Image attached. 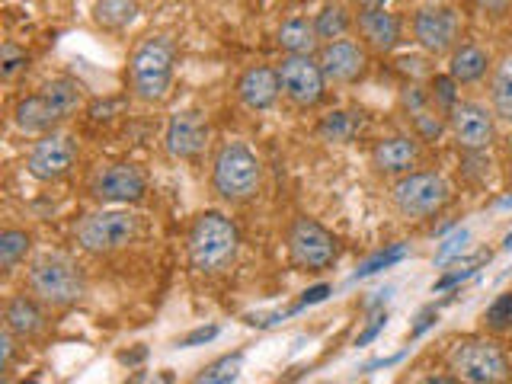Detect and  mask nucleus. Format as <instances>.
<instances>
[{"label":"nucleus","instance_id":"obj_1","mask_svg":"<svg viewBox=\"0 0 512 384\" xmlns=\"http://www.w3.org/2000/svg\"><path fill=\"white\" fill-rule=\"evenodd\" d=\"M84 106V87L74 77H55L48 84L16 103L13 119L26 135H52V128Z\"/></svg>","mask_w":512,"mask_h":384},{"label":"nucleus","instance_id":"obj_2","mask_svg":"<svg viewBox=\"0 0 512 384\" xmlns=\"http://www.w3.org/2000/svg\"><path fill=\"white\" fill-rule=\"evenodd\" d=\"M240 234L231 218L221 212H202L189 228V260L199 272H221L234 263Z\"/></svg>","mask_w":512,"mask_h":384},{"label":"nucleus","instance_id":"obj_3","mask_svg":"<svg viewBox=\"0 0 512 384\" xmlns=\"http://www.w3.org/2000/svg\"><path fill=\"white\" fill-rule=\"evenodd\" d=\"M29 292L45 308H71L84 298L87 282L74 260L61 253H45L29 269Z\"/></svg>","mask_w":512,"mask_h":384},{"label":"nucleus","instance_id":"obj_4","mask_svg":"<svg viewBox=\"0 0 512 384\" xmlns=\"http://www.w3.org/2000/svg\"><path fill=\"white\" fill-rule=\"evenodd\" d=\"M173 61L176 48L167 36H151L144 39L128 61V84L132 93L144 103H160L170 90L173 80Z\"/></svg>","mask_w":512,"mask_h":384},{"label":"nucleus","instance_id":"obj_5","mask_svg":"<svg viewBox=\"0 0 512 384\" xmlns=\"http://www.w3.org/2000/svg\"><path fill=\"white\" fill-rule=\"evenodd\" d=\"M448 372L464 384H506L512 365L500 343L468 336L448 349Z\"/></svg>","mask_w":512,"mask_h":384},{"label":"nucleus","instance_id":"obj_6","mask_svg":"<svg viewBox=\"0 0 512 384\" xmlns=\"http://www.w3.org/2000/svg\"><path fill=\"white\" fill-rule=\"evenodd\" d=\"M263 167L247 144L231 141L215 154L212 167V186L224 202H247L260 192Z\"/></svg>","mask_w":512,"mask_h":384},{"label":"nucleus","instance_id":"obj_7","mask_svg":"<svg viewBox=\"0 0 512 384\" xmlns=\"http://www.w3.org/2000/svg\"><path fill=\"white\" fill-rule=\"evenodd\" d=\"M74 234L90 253H116L138 237V218L132 212H93L77 224Z\"/></svg>","mask_w":512,"mask_h":384},{"label":"nucleus","instance_id":"obj_8","mask_svg":"<svg viewBox=\"0 0 512 384\" xmlns=\"http://www.w3.org/2000/svg\"><path fill=\"white\" fill-rule=\"evenodd\" d=\"M448 183L439 173H407L391 189L394 208L404 218H429L448 202Z\"/></svg>","mask_w":512,"mask_h":384},{"label":"nucleus","instance_id":"obj_9","mask_svg":"<svg viewBox=\"0 0 512 384\" xmlns=\"http://www.w3.org/2000/svg\"><path fill=\"white\" fill-rule=\"evenodd\" d=\"M336 253H340L336 237L314 218H298L292 224V231H288V256H292V263L298 269L308 272L327 269L336 263Z\"/></svg>","mask_w":512,"mask_h":384},{"label":"nucleus","instance_id":"obj_10","mask_svg":"<svg viewBox=\"0 0 512 384\" xmlns=\"http://www.w3.org/2000/svg\"><path fill=\"white\" fill-rule=\"evenodd\" d=\"M279 84L288 100L301 109L317 106L327 93V77L314 55H285L279 64Z\"/></svg>","mask_w":512,"mask_h":384},{"label":"nucleus","instance_id":"obj_11","mask_svg":"<svg viewBox=\"0 0 512 384\" xmlns=\"http://www.w3.org/2000/svg\"><path fill=\"white\" fill-rule=\"evenodd\" d=\"M77 160V148L68 135H42V141L32 144V151L26 157L29 176H36L39 183H58L71 173Z\"/></svg>","mask_w":512,"mask_h":384},{"label":"nucleus","instance_id":"obj_12","mask_svg":"<svg viewBox=\"0 0 512 384\" xmlns=\"http://www.w3.org/2000/svg\"><path fill=\"white\" fill-rule=\"evenodd\" d=\"M144 192H148V180L135 164H109L90 180V196L96 202L128 205L144 199Z\"/></svg>","mask_w":512,"mask_h":384},{"label":"nucleus","instance_id":"obj_13","mask_svg":"<svg viewBox=\"0 0 512 384\" xmlns=\"http://www.w3.org/2000/svg\"><path fill=\"white\" fill-rule=\"evenodd\" d=\"M458 13L452 7H423L420 13L413 16V36L420 42L429 55H445V52H455L458 45Z\"/></svg>","mask_w":512,"mask_h":384},{"label":"nucleus","instance_id":"obj_14","mask_svg":"<svg viewBox=\"0 0 512 384\" xmlns=\"http://www.w3.org/2000/svg\"><path fill=\"white\" fill-rule=\"evenodd\" d=\"M493 112L480 103H458L452 112H448V125H452V135L458 141L461 151H487L490 141L496 135V125H493Z\"/></svg>","mask_w":512,"mask_h":384},{"label":"nucleus","instance_id":"obj_15","mask_svg":"<svg viewBox=\"0 0 512 384\" xmlns=\"http://www.w3.org/2000/svg\"><path fill=\"white\" fill-rule=\"evenodd\" d=\"M320 71H324L327 84H352L365 74V45L352 42V39H336V42H324L317 52Z\"/></svg>","mask_w":512,"mask_h":384},{"label":"nucleus","instance_id":"obj_16","mask_svg":"<svg viewBox=\"0 0 512 384\" xmlns=\"http://www.w3.org/2000/svg\"><path fill=\"white\" fill-rule=\"evenodd\" d=\"M205 141H208V119L196 109H186V112H176L167 125V151L180 160H192L205 151Z\"/></svg>","mask_w":512,"mask_h":384},{"label":"nucleus","instance_id":"obj_17","mask_svg":"<svg viewBox=\"0 0 512 384\" xmlns=\"http://www.w3.org/2000/svg\"><path fill=\"white\" fill-rule=\"evenodd\" d=\"M282 93V84H279V68H266V64H256V68H247L237 80V96L240 103L247 109L260 112V109H269L276 106Z\"/></svg>","mask_w":512,"mask_h":384},{"label":"nucleus","instance_id":"obj_18","mask_svg":"<svg viewBox=\"0 0 512 384\" xmlns=\"http://www.w3.org/2000/svg\"><path fill=\"white\" fill-rule=\"evenodd\" d=\"M416 160H420V141L410 138V135L384 138L375 144V151H372V164L381 173H413Z\"/></svg>","mask_w":512,"mask_h":384},{"label":"nucleus","instance_id":"obj_19","mask_svg":"<svg viewBox=\"0 0 512 384\" xmlns=\"http://www.w3.org/2000/svg\"><path fill=\"white\" fill-rule=\"evenodd\" d=\"M359 36L368 48H375V52H391L400 39V20L394 13H388L384 7H375V10H362L359 13Z\"/></svg>","mask_w":512,"mask_h":384},{"label":"nucleus","instance_id":"obj_20","mask_svg":"<svg viewBox=\"0 0 512 384\" xmlns=\"http://www.w3.org/2000/svg\"><path fill=\"white\" fill-rule=\"evenodd\" d=\"M404 106L410 112V119L416 125V132L423 138H439L442 128H445V119H442V109L432 103L429 90H420V87H410L404 93Z\"/></svg>","mask_w":512,"mask_h":384},{"label":"nucleus","instance_id":"obj_21","mask_svg":"<svg viewBox=\"0 0 512 384\" xmlns=\"http://www.w3.org/2000/svg\"><path fill=\"white\" fill-rule=\"evenodd\" d=\"M45 327V317L36 298H26V295H16L7 301V311H4V330H10L13 336L20 340H29Z\"/></svg>","mask_w":512,"mask_h":384},{"label":"nucleus","instance_id":"obj_22","mask_svg":"<svg viewBox=\"0 0 512 384\" xmlns=\"http://www.w3.org/2000/svg\"><path fill=\"white\" fill-rule=\"evenodd\" d=\"M279 48L285 55H314L317 52V29L314 20H304V16H292L279 26Z\"/></svg>","mask_w":512,"mask_h":384},{"label":"nucleus","instance_id":"obj_23","mask_svg":"<svg viewBox=\"0 0 512 384\" xmlns=\"http://www.w3.org/2000/svg\"><path fill=\"white\" fill-rule=\"evenodd\" d=\"M487 52L477 45H461L452 52V64H448V74H452L458 84H474V80H480L487 74Z\"/></svg>","mask_w":512,"mask_h":384},{"label":"nucleus","instance_id":"obj_24","mask_svg":"<svg viewBox=\"0 0 512 384\" xmlns=\"http://www.w3.org/2000/svg\"><path fill=\"white\" fill-rule=\"evenodd\" d=\"M138 13H141L138 0H96V4H93V23L109 29V32H119L125 26H132Z\"/></svg>","mask_w":512,"mask_h":384},{"label":"nucleus","instance_id":"obj_25","mask_svg":"<svg viewBox=\"0 0 512 384\" xmlns=\"http://www.w3.org/2000/svg\"><path fill=\"white\" fill-rule=\"evenodd\" d=\"M314 29H317V39L320 42H336V39H346V32L352 29V16L343 4H327L314 16Z\"/></svg>","mask_w":512,"mask_h":384},{"label":"nucleus","instance_id":"obj_26","mask_svg":"<svg viewBox=\"0 0 512 384\" xmlns=\"http://www.w3.org/2000/svg\"><path fill=\"white\" fill-rule=\"evenodd\" d=\"M490 100H493V116L512 125V58H506L496 68L490 84Z\"/></svg>","mask_w":512,"mask_h":384},{"label":"nucleus","instance_id":"obj_27","mask_svg":"<svg viewBox=\"0 0 512 384\" xmlns=\"http://www.w3.org/2000/svg\"><path fill=\"white\" fill-rule=\"evenodd\" d=\"M29 247H32V237L26 231L10 228V231L0 234V269L10 272L29 253Z\"/></svg>","mask_w":512,"mask_h":384},{"label":"nucleus","instance_id":"obj_28","mask_svg":"<svg viewBox=\"0 0 512 384\" xmlns=\"http://www.w3.org/2000/svg\"><path fill=\"white\" fill-rule=\"evenodd\" d=\"M240 365H244V352H231V356H221L218 362H212L208 368H202V375L196 378V384H218V381H237Z\"/></svg>","mask_w":512,"mask_h":384},{"label":"nucleus","instance_id":"obj_29","mask_svg":"<svg viewBox=\"0 0 512 384\" xmlns=\"http://www.w3.org/2000/svg\"><path fill=\"white\" fill-rule=\"evenodd\" d=\"M407 256V244H394V247H388V250H381V253H375L372 260H365L359 269H356V276L352 279H368V276H375V272H381V269H388V266H394V263H400Z\"/></svg>","mask_w":512,"mask_h":384},{"label":"nucleus","instance_id":"obj_30","mask_svg":"<svg viewBox=\"0 0 512 384\" xmlns=\"http://www.w3.org/2000/svg\"><path fill=\"white\" fill-rule=\"evenodd\" d=\"M455 84L458 80L452 74H436L429 80V96H432V103H436L442 112H452L458 106V93H455Z\"/></svg>","mask_w":512,"mask_h":384},{"label":"nucleus","instance_id":"obj_31","mask_svg":"<svg viewBox=\"0 0 512 384\" xmlns=\"http://www.w3.org/2000/svg\"><path fill=\"white\" fill-rule=\"evenodd\" d=\"M484 320H487V330L493 333H506L512 327V292L500 295L490 308L484 311Z\"/></svg>","mask_w":512,"mask_h":384},{"label":"nucleus","instance_id":"obj_32","mask_svg":"<svg viewBox=\"0 0 512 384\" xmlns=\"http://www.w3.org/2000/svg\"><path fill=\"white\" fill-rule=\"evenodd\" d=\"M356 132V122L349 119V112H330V116L320 122V135L327 141H349Z\"/></svg>","mask_w":512,"mask_h":384},{"label":"nucleus","instance_id":"obj_33","mask_svg":"<svg viewBox=\"0 0 512 384\" xmlns=\"http://www.w3.org/2000/svg\"><path fill=\"white\" fill-rule=\"evenodd\" d=\"M29 64V55L23 52L16 42H4V48H0V77L4 80H13L16 74H20L23 68Z\"/></svg>","mask_w":512,"mask_h":384},{"label":"nucleus","instance_id":"obj_34","mask_svg":"<svg viewBox=\"0 0 512 384\" xmlns=\"http://www.w3.org/2000/svg\"><path fill=\"white\" fill-rule=\"evenodd\" d=\"M484 260V256H477V260H468V263H458L455 266V272H448V276H442L436 285H432V292H445V288H452V285H458V282H464V279H471L474 276V266Z\"/></svg>","mask_w":512,"mask_h":384},{"label":"nucleus","instance_id":"obj_35","mask_svg":"<svg viewBox=\"0 0 512 384\" xmlns=\"http://www.w3.org/2000/svg\"><path fill=\"white\" fill-rule=\"evenodd\" d=\"M218 333H221V327L218 324H208V327H199V330H192V333H186L180 343V349H192V346H205V343H212V340H218Z\"/></svg>","mask_w":512,"mask_h":384},{"label":"nucleus","instance_id":"obj_36","mask_svg":"<svg viewBox=\"0 0 512 384\" xmlns=\"http://www.w3.org/2000/svg\"><path fill=\"white\" fill-rule=\"evenodd\" d=\"M464 244H468V231H455L452 237H448L445 240V244L436 250V263L442 266V263H448V260H452V253H458V250H464Z\"/></svg>","mask_w":512,"mask_h":384},{"label":"nucleus","instance_id":"obj_37","mask_svg":"<svg viewBox=\"0 0 512 384\" xmlns=\"http://www.w3.org/2000/svg\"><path fill=\"white\" fill-rule=\"evenodd\" d=\"M384 324H388V311H375L372 320H368V327L356 336V346H368V343H372L375 336L384 330Z\"/></svg>","mask_w":512,"mask_h":384},{"label":"nucleus","instance_id":"obj_38","mask_svg":"<svg viewBox=\"0 0 512 384\" xmlns=\"http://www.w3.org/2000/svg\"><path fill=\"white\" fill-rule=\"evenodd\" d=\"M327 295H330V285H314V288H308V292L301 295V301H298L288 314H298V311H304V308H311V304H320Z\"/></svg>","mask_w":512,"mask_h":384},{"label":"nucleus","instance_id":"obj_39","mask_svg":"<svg viewBox=\"0 0 512 384\" xmlns=\"http://www.w3.org/2000/svg\"><path fill=\"white\" fill-rule=\"evenodd\" d=\"M436 317H439V314H436V308H426L420 317H416V327L410 330V340H420V336H423L432 324H436Z\"/></svg>","mask_w":512,"mask_h":384},{"label":"nucleus","instance_id":"obj_40","mask_svg":"<svg viewBox=\"0 0 512 384\" xmlns=\"http://www.w3.org/2000/svg\"><path fill=\"white\" fill-rule=\"evenodd\" d=\"M122 365H141L144 359H148V346H135V349H122L116 356Z\"/></svg>","mask_w":512,"mask_h":384},{"label":"nucleus","instance_id":"obj_41","mask_svg":"<svg viewBox=\"0 0 512 384\" xmlns=\"http://www.w3.org/2000/svg\"><path fill=\"white\" fill-rule=\"evenodd\" d=\"M480 7H484L487 13H506L512 0H477Z\"/></svg>","mask_w":512,"mask_h":384},{"label":"nucleus","instance_id":"obj_42","mask_svg":"<svg viewBox=\"0 0 512 384\" xmlns=\"http://www.w3.org/2000/svg\"><path fill=\"white\" fill-rule=\"evenodd\" d=\"M420 384H458L455 378H445V375H432V378H423Z\"/></svg>","mask_w":512,"mask_h":384},{"label":"nucleus","instance_id":"obj_43","mask_svg":"<svg viewBox=\"0 0 512 384\" xmlns=\"http://www.w3.org/2000/svg\"><path fill=\"white\" fill-rule=\"evenodd\" d=\"M356 7H362V10H375V7H381L384 0H352Z\"/></svg>","mask_w":512,"mask_h":384},{"label":"nucleus","instance_id":"obj_44","mask_svg":"<svg viewBox=\"0 0 512 384\" xmlns=\"http://www.w3.org/2000/svg\"><path fill=\"white\" fill-rule=\"evenodd\" d=\"M151 384H173V372H160Z\"/></svg>","mask_w":512,"mask_h":384},{"label":"nucleus","instance_id":"obj_45","mask_svg":"<svg viewBox=\"0 0 512 384\" xmlns=\"http://www.w3.org/2000/svg\"><path fill=\"white\" fill-rule=\"evenodd\" d=\"M144 381V372H135V378L132 381H125V384H141Z\"/></svg>","mask_w":512,"mask_h":384},{"label":"nucleus","instance_id":"obj_46","mask_svg":"<svg viewBox=\"0 0 512 384\" xmlns=\"http://www.w3.org/2000/svg\"><path fill=\"white\" fill-rule=\"evenodd\" d=\"M503 247H506V250H512V231H509V234L503 237Z\"/></svg>","mask_w":512,"mask_h":384},{"label":"nucleus","instance_id":"obj_47","mask_svg":"<svg viewBox=\"0 0 512 384\" xmlns=\"http://www.w3.org/2000/svg\"><path fill=\"white\" fill-rule=\"evenodd\" d=\"M23 384H39V381H32V378H29V381H23Z\"/></svg>","mask_w":512,"mask_h":384},{"label":"nucleus","instance_id":"obj_48","mask_svg":"<svg viewBox=\"0 0 512 384\" xmlns=\"http://www.w3.org/2000/svg\"><path fill=\"white\" fill-rule=\"evenodd\" d=\"M218 384H234V381H218Z\"/></svg>","mask_w":512,"mask_h":384},{"label":"nucleus","instance_id":"obj_49","mask_svg":"<svg viewBox=\"0 0 512 384\" xmlns=\"http://www.w3.org/2000/svg\"><path fill=\"white\" fill-rule=\"evenodd\" d=\"M320 384H333V381H320Z\"/></svg>","mask_w":512,"mask_h":384}]
</instances>
